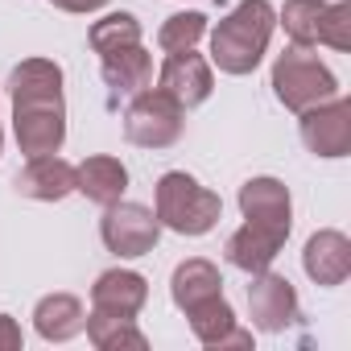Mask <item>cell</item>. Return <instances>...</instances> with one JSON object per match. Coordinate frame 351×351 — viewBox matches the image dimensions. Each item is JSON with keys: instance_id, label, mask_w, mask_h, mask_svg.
I'll return each mask as SVG.
<instances>
[{"instance_id": "1", "label": "cell", "mask_w": 351, "mask_h": 351, "mask_svg": "<svg viewBox=\"0 0 351 351\" xmlns=\"http://www.w3.org/2000/svg\"><path fill=\"white\" fill-rule=\"evenodd\" d=\"M277 29V9L269 0H240V5L211 29V62L223 75H252Z\"/></svg>"}, {"instance_id": "2", "label": "cell", "mask_w": 351, "mask_h": 351, "mask_svg": "<svg viewBox=\"0 0 351 351\" xmlns=\"http://www.w3.org/2000/svg\"><path fill=\"white\" fill-rule=\"evenodd\" d=\"M157 223L178 232V236H207L219 215L223 203L215 191H207L199 178H191L186 169H169L157 178Z\"/></svg>"}, {"instance_id": "3", "label": "cell", "mask_w": 351, "mask_h": 351, "mask_svg": "<svg viewBox=\"0 0 351 351\" xmlns=\"http://www.w3.org/2000/svg\"><path fill=\"white\" fill-rule=\"evenodd\" d=\"M273 91L289 112H306L330 95H339V79L330 75L326 62H318L310 50L293 46L273 62Z\"/></svg>"}, {"instance_id": "4", "label": "cell", "mask_w": 351, "mask_h": 351, "mask_svg": "<svg viewBox=\"0 0 351 351\" xmlns=\"http://www.w3.org/2000/svg\"><path fill=\"white\" fill-rule=\"evenodd\" d=\"M182 116H186V108H178L165 91L145 87L132 95V104L124 112V136L141 149H169L182 136V124H186Z\"/></svg>"}, {"instance_id": "5", "label": "cell", "mask_w": 351, "mask_h": 351, "mask_svg": "<svg viewBox=\"0 0 351 351\" xmlns=\"http://www.w3.org/2000/svg\"><path fill=\"white\" fill-rule=\"evenodd\" d=\"M157 236H161V223L149 207L141 203H112L104 207V219H99V240L108 252L132 261V256H145L157 248Z\"/></svg>"}, {"instance_id": "6", "label": "cell", "mask_w": 351, "mask_h": 351, "mask_svg": "<svg viewBox=\"0 0 351 351\" xmlns=\"http://www.w3.org/2000/svg\"><path fill=\"white\" fill-rule=\"evenodd\" d=\"M302 116V141L314 157H347L351 153V104L343 95H330Z\"/></svg>"}, {"instance_id": "7", "label": "cell", "mask_w": 351, "mask_h": 351, "mask_svg": "<svg viewBox=\"0 0 351 351\" xmlns=\"http://www.w3.org/2000/svg\"><path fill=\"white\" fill-rule=\"evenodd\" d=\"M157 91H165L178 108H199L211 99L215 91V75H211V62L195 50H173L161 71H157Z\"/></svg>"}, {"instance_id": "8", "label": "cell", "mask_w": 351, "mask_h": 351, "mask_svg": "<svg viewBox=\"0 0 351 351\" xmlns=\"http://www.w3.org/2000/svg\"><path fill=\"white\" fill-rule=\"evenodd\" d=\"M13 136L25 157L58 153L66 141V104H13Z\"/></svg>"}, {"instance_id": "9", "label": "cell", "mask_w": 351, "mask_h": 351, "mask_svg": "<svg viewBox=\"0 0 351 351\" xmlns=\"http://www.w3.org/2000/svg\"><path fill=\"white\" fill-rule=\"evenodd\" d=\"M248 314H252L256 330L277 335V330L293 326V318H298V289L281 273L261 269V273H252V285H248Z\"/></svg>"}, {"instance_id": "10", "label": "cell", "mask_w": 351, "mask_h": 351, "mask_svg": "<svg viewBox=\"0 0 351 351\" xmlns=\"http://www.w3.org/2000/svg\"><path fill=\"white\" fill-rule=\"evenodd\" d=\"M289 240V223H269V219H244V228H236L228 236V261L240 273H261L277 261V252Z\"/></svg>"}, {"instance_id": "11", "label": "cell", "mask_w": 351, "mask_h": 351, "mask_svg": "<svg viewBox=\"0 0 351 351\" xmlns=\"http://www.w3.org/2000/svg\"><path fill=\"white\" fill-rule=\"evenodd\" d=\"M302 269L314 285L322 289H335L351 277V240L335 228H322L306 240V252H302Z\"/></svg>"}, {"instance_id": "12", "label": "cell", "mask_w": 351, "mask_h": 351, "mask_svg": "<svg viewBox=\"0 0 351 351\" xmlns=\"http://www.w3.org/2000/svg\"><path fill=\"white\" fill-rule=\"evenodd\" d=\"M149 302V281L132 269H108L91 285V310L116 314V318H136Z\"/></svg>"}, {"instance_id": "13", "label": "cell", "mask_w": 351, "mask_h": 351, "mask_svg": "<svg viewBox=\"0 0 351 351\" xmlns=\"http://www.w3.org/2000/svg\"><path fill=\"white\" fill-rule=\"evenodd\" d=\"M186 318H191L195 339L207 343V347H252V330H240L236 326V310H232V302L223 293L191 306Z\"/></svg>"}, {"instance_id": "14", "label": "cell", "mask_w": 351, "mask_h": 351, "mask_svg": "<svg viewBox=\"0 0 351 351\" xmlns=\"http://www.w3.org/2000/svg\"><path fill=\"white\" fill-rule=\"evenodd\" d=\"M17 195L25 199H38V203H58L75 191V165L62 161L58 153H46V157H29V165L17 173Z\"/></svg>"}, {"instance_id": "15", "label": "cell", "mask_w": 351, "mask_h": 351, "mask_svg": "<svg viewBox=\"0 0 351 351\" xmlns=\"http://www.w3.org/2000/svg\"><path fill=\"white\" fill-rule=\"evenodd\" d=\"M75 191L99 207H112L124 199L128 191V169L120 157H108V153H95L87 157L83 165H75Z\"/></svg>"}, {"instance_id": "16", "label": "cell", "mask_w": 351, "mask_h": 351, "mask_svg": "<svg viewBox=\"0 0 351 351\" xmlns=\"http://www.w3.org/2000/svg\"><path fill=\"white\" fill-rule=\"evenodd\" d=\"M13 104H62V66L50 58H25L9 75Z\"/></svg>"}, {"instance_id": "17", "label": "cell", "mask_w": 351, "mask_h": 351, "mask_svg": "<svg viewBox=\"0 0 351 351\" xmlns=\"http://www.w3.org/2000/svg\"><path fill=\"white\" fill-rule=\"evenodd\" d=\"M215 293H223V277H219V269H215L211 261H203V256L182 261L178 269H173V277H169V298H173V306H178L182 314H186L191 306L215 298Z\"/></svg>"}, {"instance_id": "18", "label": "cell", "mask_w": 351, "mask_h": 351, "mask_svg": "<svg viewBox=\"0 0 351 351\" xmlns=\"http://www.w3.org/2000/svg\"><path fill=\"white\" fill-rule=\"evenodd\" d=\"M240 211L244 219H269V223L293 228V199H289V186L277 178H248L240 186Z\"/></svg>"}, {"instance_id": "19", "label": "cell", "mask_w": 351, "mask_h": 351, "mask_svg": "<svg viewBox=\"0 0 351 351\" xmlns=\"http://www.w3.org/2000/svg\"><path fill=\"white\" fill-rule=\"evenodd\" d=\"M87 314H83V302L75 293H46L38 306H34V326L46 343H66L83 330Z\"/></svg>"}, {"instance_id": "20", "label": "cell", "mask_w": 351, "mask_h": 351, "mask_svg": "<svg viewBox=\"0 0 351 351\" xmlns=\"http://www.w3.org/2000/svg\"><path fill=\"white\" fill-rule=\"evenodd\" d=\"M104 83L120 95H136L153 83V58L141 50V46H128V50H116L104 58Z\"/></svg>"}, {"instance_id": "21", "label": "cell", "mask_w": 351, "mask_h": 351, "mask_svg": "<svg viewBox=\"0 0 351 351\" xmlns=\"http://www.w3.org/2000/svg\"><path fill=\"white\" fill-rule=\"evenodd\" d=\"M83 330H87V339L95 343V351H145V347H149V339L136 330L132 318H116V314L91 310L87 322H83Z\"/></svg>"}, {"instance_id": "22", "label": "cell", "mask_w": 351, "mask_h": 351, "mask_svg": "<svg viewBox=\"0 0 351 351\" xmlns=\"http://www.w3.org/2000/svg\"><path fill=\"white\" fill-rule=\"evenodd\" d=\"M322 13H326V0H285V9L277 13V25L289 34L293 46L310 50V46H318Z\"/></svg>"}, {"instance_id": "23", "label": "cell", "mask_w": 351, "mask_h": 351, "mask_svg": "<svg viewBox=\"0 0 351 351\" xmlns=\"http://www.w3.org/2000/svg\"><path fill=\"white\" fill-rule=\"evenodd\" d=\"M87 42H91V50L99 58H108L116 50H128V46H141V21L132 13H108V17H99L91 25Z\"/></svg>"}, {"instance_id": "24", "label": "cell", "mask_w": 351, "mask_h": 351, "mask_svg": "<svg viewBox=\"0 0 351 351\" xmlns=\"http://www.w3.org/2000/svg\"><path fill=\"white\" fill-rule=\"evenodd\" d=\"M203 34H207V17L203 13H173L157 29V46L165 54H173V50H195L203 42Z\"/></svg>"}, {"instance_id": "25", "label": "cell", "mask_w": 351, "mask_h": 351, "mask_svg": "<svg viewBox=\"0 0 351 351\" xmlns=\"http://www.w3.org/2000/svg\"><path fill=\"white\" fill-rule=\"evenodd\" d=\"M318 46H330V50H351V0L326 5V13H322V34H318Z\"/></svg>"}, {"instance_id": "26", "label": "cell", "mask_w": 351, "mask_h": 351, "mask_svg": "<svg viewBox=\"0 0 351 351\" xmlns=\"http://www.w3.org/2000/svg\"><path fill=\"white\" fill-rule=\"evenodd\" d=\"M21 326L13 314H0V351H21Z\"/></svg>"}, {"instance_id": "27", "label": "cell", "mask_w": 351, "mask_h": 351, "mask_svg": "<svg viewBox=\"0 0 351 351\" xmlns=\"http://www.w3.org/2000/svg\"><path fill=\"white\" fill-rule=\"evenodd\" d=\"M54 9H62V13H95V9H104L108 0H50Z\"/></svg>"}, {"instance_id": "28", "label": "cell", "mask_w": 351, "mask_h": 351, "mask_svg": "<svg viewBox=\"0 0 351 351\" xmlns=\"http://www.w3.org/2000/svg\"><path fill=\"white\" fill-rule=\"evenodd\" d=\"M0 153H5V128H0Z\"/></svg>"}]
</instances>
